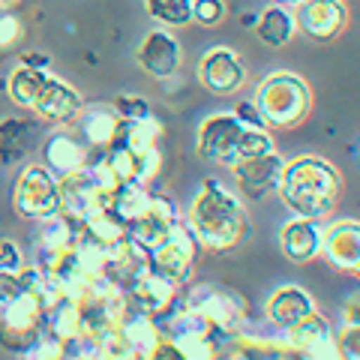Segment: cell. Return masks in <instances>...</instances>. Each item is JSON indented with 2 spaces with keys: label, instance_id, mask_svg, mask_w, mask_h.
<instances>
[{
  "label": "cell",
  "instance_id": "obj_41",
  "mask_svg": "<svg viewBox=\"0 0 360 360\" xmlns=\"http://www.w3.org/2000/svg\"><path fill=\"white\" fill-rule=\"evenodd\" d=\"M336 352H340L342 360H360V328L342 324L336 330Z\"/></svg>",
  "mask_w": 360,
  "mask_h": 360
},
{
  "label": "cell",
  "instance_id": "obj_15",
  "mask_svg": "<svg viewBox=\"0 0 360 360\" xmlns=\"http://www.w3.org/2000/svg\"><path fill=\"white\" fill-rule=\"evenodd\" d=\"M108 165L115 168V174L129 184V180H139V184H153L162 172V150L160 144L153 148H129V144H111L105 150Z\"/></svg>",
  "mask_w": 360,
  "mask_h": 360
},
{
  "label": "cell",
  "instance_id": "obj_44",
  "mask_svg": "<svg viewBox=\"0 0 360 360\" xmlns=\"http://www.w3.org/2000/svg\"><path fill=\"white\" fill-rule=\"evenodd\" d=\"M25 264V252L15 240H0V274H21Z\"/></svg>",
  "mask_w": 360,
  "mask_h": 360
},
{
  "label": "cell",
  "instance_id": "obj_24",
  "mask_svg": "<svg viewBox=\"0 0 360 360\" xmlns=\"http://www.w3.org/2000/svg\"><path fill=\"white\" fill-rule=\"evenodd\" d=\"M297 30V18H295V9H288L285 4H274L262 9V15H258V25H255V33L258 39L270 49H283L285 42H291Z\"/></svg>",
  "mask_w": 360,
  "mask_h": 360
},
{
  "label": "cell",
  "instance_id": "obj_31",
  "mask_svg": "<svg viewBox=\"0 0 360 360\" xmlns=\"http://www.w3.org/2000/svg\"><path fill=\"white\" fill-rule=\"evenodd\" d=\"M162 139V120L153 115L139 117V120H120L117 139L111 144H129V148H153Z\"/></svg>",
  "mask_w": 360,
  "mask_h": 360
},
{
  "label": "cell",
  "instance_id": "obj_40",
  "mask_svg": "<svg viewBox=\"0 0 360 360\" xmlns=\"http://www.w3.org/2000/svg\"><path fill=\"white\" fill-rule=\"evenodd\" d=\"M25 37V25L15 13H0V51H9Z\"/></svg>",
  "mask_w": 360,
  "mask_h": 360
},
{
  "label": "cell",
  "instance_id": "obj_37",
  "mask_svg": "<svg viewBox=\"0 0 360 360\" xmlns=\"http://www.w3.org/2000/svg\"><path fill=\"white\" fill-rule=\"evenodd\" d=\"M111 108L117 111V117H120V120H139V117L153 115L148 99H144V96H132V94H120L115 103H111Z\"/></svg>",
  "mask_w": 360,
  "mask_h": 360
},
{
  "label": "cell",
  "instance_id": "obj_22",
  "mask_svg": "<svg viewBox=\"0 0 360 360\" xmlns=\"http://www.w3.org/2000/svg\"><path fill=\"white\" fill-rule=\"evenodd\" d=\"M117 333L123 336V342L132 348V354L139 360H150L156 354V348H160L162 340H165L160 321H156L153 315H148V312H139V309L127 312V319L120 321Z\"/></svg>",
  "mask_w": 360,
  "mask_h": 360
},
{
  "label": "cell",
  "instance_id": "obj_49",
  "mask_svg": "<svg viewBox=\"0 0 360 360\" xmlns=\"http://www.w3.org/2000/svg\"><path fill=\"white\" fill-rule=\"evenodd\" d=\"M258 25V15L252 13V15H243V27H255Z\"/></svg>",
  "mask_w": 360,
  "mask_h": 360
},
{
  "label": "cell",
  "instance_id": "obj_17",
  "mask_svg": "<svg viewBox=\"0 0 360 360\" xmlns=\"http://www.w3.org/2000/svg\"><path fill=\"white\" fill-rule=\"evenodd\" d=\"M321 243H324V222L321 219L291 217L283 229H279V250L295 264H307L312 258H319Z\"/></svg>",
  "mask_w": 360,
  "mask_h": 360
},
{
  "label": "cell",
  "instance_id": "obj_47",
  "mask_svg": "<svg viewBox=\"0 0 360 360\" xmlns=\"http://www.w3.org/2000/svg\"><path fill=\"white\" fill-rule=\"evenodd\" d=\"M217 360H252V354L243 352V348H238V345H231V348H222V352L217 354Z\"/></svg>",
  "mask_w": 360,
  "mask_h": 360
},
{
  "label": "cell",
  "instance_id": "obj_14",
  "mask_svg": "<svg viewBox=\"0 0 360 360\" xmlns=\"http://www.w3.org/2000/svg\"><path fill=\"white\" fill-rule=\"evenodd\" d=\"M82 108H84L82 94H78L72 84H66L63 78L49 75L30 111H33V115H37L39 120L58 123V127H70V123H72L78 115H82Z\"/></svg>",
  "mask_w": 360,
  "mask_h": 360
},
{
  "label": "cell",
  "instance_id": "obj_23",
  "mask_svg": "<svg viewBox=\"0 0 360 360\" xmlns=\"http://www.w3.org/2000/svg\"><path fill=\"white\" fill-rule=\"evenodd\" d=\"M78 238H82V222L66 217L63 210H58L37 222L33 246H37V250H72Z\"/></svg>",
  "mask_w": 360,
  "mask_h": 360
},
{
  "label": "cell",
  "instance_id": "obj_20",
  "mask_svg": "<svg viewBox=\"0 0 360 360\" xmlns=\"http://www.w3.org/2000/svg\"><path fill=\"white\" fill-rule=\"evenodd\" d=\"M321 255L336 270H354L360 262V222L340 219L333 225H324V243Z\"/></svg>",
  "mask_w": 360,
  "mask_h": 360
},
{
  "label": "cell",
  "instance_id": "obj_51",
  "mask_svg": "<svg viewBox=\"0 0 360 360\" xmlns=\"http://www.w3.org/2000/svg\"><path fill=\"white\" fill-rule=\"evenodd\" d=\"M354 274H357V276H360V262H357V267H354Z\"/></svg>",
  "mask_w": 360,
  "mask_h": 360
},
{
  "label": "cell",
  "instance_id": "obj_3",
  "mask_svg": "<svg viewBox=\"0 0 360 360\" xmlns=\"http://www.w3.org/2000/svg\"><path fill=\"white\" fill-rule=\"evenodd\" d=\"M255 105L262 108L267 127L291 129L309 115L312 94L307 82L295 72H274L267 75L255 90Z\"/></svg>",
  "mask_w": 360,
  "mask_h": 360
},
{
  "label": "cell",
  "instance_id": "obj_30",
  "mask_svg": "<svg viewBox=\"0 0 360 360\" xmlns=\"http://www.w3.org/2000/svg\"><path fill=\"white\" fill-rule=\"evenodd\" d=\"M51 72H42V70H30V66H15L13 72H9L6 78V94L9 99L18 105V108H33V103H37L39 90L45 84V78H49Z\"/></svg>",
  "mask_w": 360,
  "mask_h": 360
},
{
  "label": "cell",
  "instance_id": "obj_27",
  "mask_svg": "<svg viewBox=\"0 0 360 360\" xmlns=\"http://www.w3.org/2000/svg\"><path fill=\"white\" fill-rule=\"evenodd\" d=\"M45 333L60 342H70L82 333V303L75 297H60L45 309Z\"/></svg>",
  "mask_w": 360,
  "mask_h": 360
},
{
  "label": "cell",
  "instance_id": "obj_11",
  "mask_svg": "<svg viewBox=\"0 0 360 360\" xmlns=\"http://www.w3.org/2000/svg\"><path fill=\"white\" fill-rule=\"evenodd\" d=\"M198 82L213 96H234L246 82V66L231 49H210L198 63Z\"/></svg>",
  "mask_w": 360,
  "mask_h": 360
},
{
  "label": "cell",
  "instance_id": "obj_32",
  "mask_svg": "<svg viewBox=\"0 0 360 360\" xmlns=\"http://www.w3.org/2000/svg\"><path fill=\"white\" fill-rule=\"evenodd\" d=\"M141 4L162 27H184L193 21V0H141Z\"/></svg>",
  "mask_w": 360,
  "mask_h": 360
},
{
  "label": "cell",
  "instance_id": "obj_25",
  "mask_svg": "<svg viewBox=\"0 0 360 360\" xmlns=\"http://www.w3.org/2000/svg\"><path fill=\"white\" fill-rule=\"evenodd\" d=\"M153 195H156L153 184H139V180H129V184H120L115 189L108 207L115 210L127 225H132L135 219H141L144 213H148V207L153 205Z\"/></svg>",
  "mask_w": 360,
  "mask_h": 360
},
{
  "label": "cell",
  "instance_id": "obj_5",
  "mask_svg": "<svg viewBox=\"0 0 360 360\" xmlns=\"http://www.w3.org/2000/svg\"><path fill=\"white\" fill-rule=\"evenodd\" d=\"M184 303L201 312L219 333L231 336L246 324V303L238 291L217 285V283H198L184 295Z\"/></svg>",
  "mask_w": 360,
  "mask_h": 360
},
{
  "label": "cell",
  "instance_id": "obj_46",
  "mask_svg": "<svg viewBox=\"0 0 360 360\" xmlns=\"http://www.w3.org/2000/svg\"><path fill=\"white\" fill-rule=\"evenodd\" d=\"M342 324L360 328V291H354V295L345 300V307H342Z\"/></svg>",
  "mask_w": 360,
  "mask_h": 360
},
{
  "label": "cell",
  "instance_id": "obj_8",
  "mask_svg": "<svg viewBox=\"0 0 360 360\" xmlns=\"http://www.w3.org/2000/svg\"><path fill=\"white\" fill-rule=\"evenodd\" d=\"M58 180H60V210L78 222H84L90 213L111 205V195L96 184V177L90 174L87 165Z\"/></svg>",
  "mask_w": 360,
  "mask_h": 360
},
{
  "label": "cell",
  "instance_id": "obj_38",
  "mask_svg": "<svg viewBox=\"0 0 360 360\" xmlns=\"http://www.w3.org/2000/svg\"><path fill=\"white\" fill-rule=\"evenodd\" d=\"M96 360H139L132 354V348L123 342V336L115 330L99 340V348H96Z\"/></svg>",
  "mask_w": 360,
  "mask_h": 360
},
{
  "label": "cell",
  "instance_id": "obj_48",
  "mask_svg": "<svg viewBox=\"0 0 360 360\" xmlns=\"http://www.w3.org/2000/svg\"><path fill=\"white\" fill-rule=\"evenodd\" d=\"M21 0H0V13H15Z\"/></svg>",
  "mask_w": 360,
  "mask_h": 360
},
{
  "label": "cell",
  "instance_id": "obj_42",
  "mask_svg": "<svg viewBox=\"0 0 360 360\" xmlns=\"http://www.w3.org/2000/svg\"><path fill=\"white\" fill-rule=\"evenodd\" d=\"M27 283L21 274H0V307H9V303H15L18 297L27 295Z\"/></svg>",
  "mask_w": 360,
  "mask_h": 360
},
{
  "label": "cell",
  "instance_id": "obj_21",
  "mask_svg": "<svg viewBox=\"0 0 360 360\" xmlns=\"http://www.w3.org/2000/svg\"><path fill=\"white\" fill-rule=\"evenodd\" d=\"M312 312H319L315 297L300 285H279L276 291H270V297L264 303V319H270L274 324H283V328H291V324L303 321Z\"/></svg>",
  "mask_w": 360,
  "mask_h": 360
},
{
  "label": "cell",
  "instance_id": "obj_7",
  "mask_svg": "<svg viewBox=\"0 0 360 360\" xmlns=\"http://www.w3.org/2000/svg\"><path fill=\"white\" fill-rule=\"evenodd\" d=\"M240 132H243V127L231 111L210 115L207 120H201V127H198L195 153L205 162H217V165L231 168L234 165V148H238Z\"/></svg>",
  "mask_w": 360,
  "mask_h": 360
},
{
  "label": "cell",
  "instance_id": "obj_13",
  "mask_svg": "<svg viewBox=\"0 0 360 360\" xmlns=\"http://www.w3.org/2000/svg\"><path fill=\"white\" fill-rule=\"evenodd\" d=\"M123 295L129 300V309H139V312H148L153 319H160V315H165L177 303L180 285L148 267L141 276H135L132 283L123 288Z\"/></svg>",
  "mask_w": 360,
  "mask_h": 360
},
{
  "label": "cell",
  "instance_id": "obj_35",
  "mask_svg": "<svg viewBox=\"0 0 360 360\" xmlns=\"http://www.w3.org/2000/svg\"><path fill=\"white\" fill-rule=\"evenodd\" d=\"M45 330H13V328H6V324H0V345L6 348L9 354H25L27 348L39 340Z\"/></svg>",
  "mask_w": 360,
  "mask_h": 360
},
{
  "label": "cell",
  "instance_id": "obj_29",
  "mask_svg": "<svg viewBox=\"0 0 360 360\" xmlns=\"http://www.w3.org/2000/svg\"><path fill=\"white\" fill-rule=\"evenodd\" d=\"M30 123L21 117H4L0 120V165L13 168L25 160L27 139H30Z\"/></svg>",
  "mask_w": 360,
  "mask_h": 360
},
{
  "label": "cell",
  "instance_id": "obj_6",
  "mask_svg": "<svg viewBox=\"0 0 360 360\" xmlns=\"http://www.w3.org/2000/svg\"><path fill=\"white\" fill-rule=\"evenodd\" d=\"M201 246L195 243V238L189 234L186 225H180L177 231H172L162 243H156L153 250H148V264L156 274L168 276L177 285H186L189 276L195 270V258H198Z\"/></svg>",
  "mask_w": 360,
  "mask_h": 360
},
{
  "label": "cell",
  "instance_id": "obj_33",
  "mask_svg": "<svg viewBox=\"0 0 360 360\" xmlns=\"http://www.w3.org/2000/svg\"><path fill=\"white\" fill-rule=\"evenodd\" d=\"M270 150H276L270 129H250V127H243L240 139H238V148H234V165L243 162V160H255V156H264V153H270Z\"/></svg>",
  "mask_w": 360,
  "mask_h": 360
},
{
  "label": "cell",
  "instance_id": "obj_52",
  "mask_svg": "<svg viewBox=\"0 0 360 360\" xmlns=\"http://www.w3.org/2000/svg\"><path fill=\"white\" fill-rule=\"evenodd\" d=\"M357 160H360V150H357Z\"/></svg>",
  "mask_w": 360,
  "mask_h": 360
},
{
  "label": "cell",
  "instance_id": "obj_45",
  "mask_svg": "<svg viewBox=\"0 0 360 360\" xmlns=\"http://www.w3.org/2000/svg\"><path fill=\"white\" fill-rule=\"evenodd\" d=\"M21 66H30V70H42V72H51V58L45 51H25L21 54Z\"/></svg>",
  "mask_w": 360,
  "mask_h": 360
},
{
  "label": "cell",
  "instance_id": "obj_9",
  "mask_svg": "<svg viewBox=\"0 0 360 360\" xmlns=\"http://www.w3.org/2000/svg\"><path fill=\"white\" fill-rule=\"evenodd\" d=\"M135 60L148 75L160 78V82H168V78H174L180 72V66H184V49H180V42L172 30L165 27H153L148 30V37L141 39L139 51H135Z\"/></svg>",
  "mask_w": 360,
  "mask_h": 360
},
{
  "label": "cell",
  "instance_id": "obj_43",
  "mask_svg": "<svg viewBox=\"0 0 360 360\" xmlns=\"http://www.w3.org/2000/svg\"><path fill=\"white\" fill-rule=\"evenodd\" d=\"M231 115L240 120V127H250V129H270L267 120L262 115V108L255 105V99H240L238 105L231 108Z\"/></svg>",
  "mask_w": 360,
  "mask_h": 360
},
{
  "label": "cell",
  "instance_id": "obj_4",
  "mask_svg": "<svg viewBox=\"0 0 360 360\" xmlns=\"http://www.w3.org/2000/svg\"><path fill=\"white\" fill-rule=\"evenodd\" d=\"M13 207L21 219L39 222L60 210V180L42 162L27 165L13 186Z\"/></svg>",
  "mask_w": 360,
  "mask_h": 360
},
{
  "label": "cell",
  "instance_id": "obj_16",
  "mask_svg": "<svg viewBox=\"0 0 360 360\" xmlns=\"http://www.w3.org/2000/svg\"><path fill=\"white\" fill-rule=\"evenodd\" d=\"M87 160H90V150H87V144L78 139L75 129L58 127L54 132L45 135V141H42V165L49 168L51 174L66 177V174L78 172V168H84Z\"/></svg>",
  "mask_w": 360,
  "mask_h": 360
},
{
  "label": "cell",
  "instance_id": "obj_34",
  "mask_svg": "<svg viewBox=\"0 0 360 360\" xmlns=\"http://www.w3.org/2000/svg\"><path fill=\"white\" fill-rule=\"evenodd\" d=\"M252 360H342V357L336 352V342H333V345H324V348L283 345V348H274V352H258V354H252Z\"/></svg>",
  "mask_w": 360,
  "mask_h": 360
},
{
  "label": "cell",
  "instance_id": "obj_10",
  "mask_svg": "<svg viewBox=\"0 0 360 360\" xmlns=\"http://www.w3.org/2000/svg\"><path fill=\"white\" fill-rule=\"evenodd\" d=\"M283 172H285V160L276 150L231 165V174H234V180H238V189L246 198H252V201L279 193Z\"/></svg>",
  "mask_w": 360,
  "mask_h": 360
},
{
  "label": "cell",
  "instance_id": "obj_28",
  "mask_svg": "<svg viewBox=\"0 0 360 360\" xmlns=\"http://www.w3.org/2000/svg\"><path fill=\"white\" fill-rule=\"evenodd\" d=\"M333 342H336V328L321 312H312L303 321L288 328V345L295 348H324Z\"/></svg>",
  "mask_w": 360,
  "mask_h": 360
},
{
  "label": "cell",
  "instance_id": "obj_39",
  "mask_svg": "<svg viewBox=\"0 0 360 360\" xmlns=\"http://www.w3.org/2000/svg\"><path fill=\"white\" fill-rule=\"evenodd\" d=\"M21 360H63V342L49 333H42L39 340L21 354Z\"/></svg>",
  "mask_w": 360,
  "mask_h": 360
},
{
  "label": "cell",
  "instance_id": "obj_18",
  "mask_svg": "<svg viewBox=\"0 0 360 360\" xmlns=\"http://www.w3.org/2000/svg\"><path fill=\"white\" fill-rule=\"evenodd\" d=\"M297 27L312 39H333L336 33H342L348 13L342 6V0H300L295 9Z\"/></svg>",
  "mask_w": 360,
  "mask_h": 360
},
{
  "label": "cell",
  "instance_id": "obj_19",
  "mask_svg": "<svg viewBox=\"0 0 360 360\" xmlns=\"http://www.w3.org/2000/svg\"><path fill=\"white\" fill-rule=\"evenodd\" d=\"M72 129L78 132V139L87 144V150H108L111 141L117 139L120 117L111 105L94 103V105L82 108V115L72 120Z\"/></svg>",
  "mask_w": 360,
  "mask_h": 360
},
{
  "label": "cell",
  "instance_id": "obj_12",
  "mask_svg": "<svg viewBox=\"0 0 360 360\" xmlns=\"http://www.w3.org/2000/svg\"><path fill=\"white\" fill-rule=\"evenodd\" d=\"M180 225H184V213L174 205V198L156 189L153 205L148 207V213L129 225V238L139 246H144V250H153L156 243H162Z\"/></svg>",
  "mask_w": 360,
  "mask_h": 360
},
{
  "label": "cell",
  "instance_id": "obj_36",
  "mask_svg": "<svg viewBox=\"0 0 360 360\" xmlns=\"http://www.w3.org/2000/svg\"><path fill=\"white\" fill-rule=\"evenodd\" d=\"M225 0H193V21L205 27H217L225 21Z\"/></svg>",
  "mask_w": 360,
  "mask_h": 360
},
{
  "label": "cell",
  "instance_id": "obj_2",
  "mask_svg": "<svg viewBox=\"0 0 360 360\" xmlns=\"http://www.w3.org/2000/svg\"><path fill=\"white\" fill-rule=\"evenodd\" d=\"M342 193V177L324 156H297L285 162L283 184H279V198L295 217L328 219L336 210V201Z\"/></svg>",
  "mask_w": 360,
  "mask_h": 360
},
{
  "label": "cell",
  "instance_id": "obj_50",
  "mask_svg": "<svg viewBox=\"0 0 360 360\" xmlns=\"http://www.w3.org/2000/svg\"><path fill=\"white\" fill-rule=\"evenodd\" d=\"M276 4H285V6H297L300 0H276Z\"/></svg>",
  "mask_w": 360,
  "mask_h": 360
},
{
  "label": "cell",
  "instance_id": "obj_26",
  "mask_svg": "<svg viewBox=\"0 0 360 360\" xmlns=\"http://www.w3.org/2000/svg\"><path fill=\"white\" fill-rule=\"evenodd\" d=\"M82 238L111 250V246H117L120 240L129 238V225L123 222L111 207H103V210L90 213V217L82 222Z\"/></svg>",
  "mask_w": 360,
  "mask_h": 360
},
{
  "label": "cell",
  "instance_id": "obj_1",
  "mask_svg": "<svg viewBox=\"0 0 360 360\" xmlns=\"http://www.w3.org/2000/svg\"><path fill=\"white\" fill-rule=\"evenodd\" d=\"M184 225L195 243L207 252H229L246 234V210L240 195L229 184L207 177L184 213Z\"/></svg>",
  "mask_w": 360,
  "mask_h": 360
}]
</instances>
